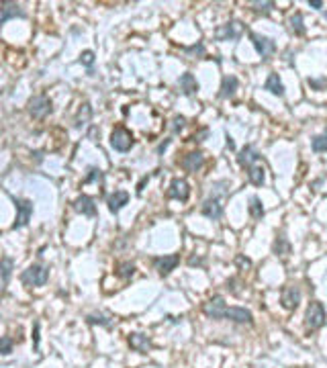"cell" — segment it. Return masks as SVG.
I'll list each match as a JSON object with an SVG mask.
<instances>
[{
  "label": "cell",
  "mask_w": 327,
  "mask_h": 368,
  "mask_svg": "<svg viewBox=\"0 0 327 368\" xmlns=\"http://www.w3.org/2000/svg\"><path fill=\"white\" fill-rule=\"evenodd\" d=\"M325 321H327V313H325L323 303H319V301L309 303L307 315H305V323H307V328L311 332H317V330H321L325 326Z\"/></svg>",
  "instance_id": "6da1fadb"
},
{
  "label": "cell",
  "mask_w": 327,
  "mask_h": 368,
  "mask_svg": "<svg viewBox=\"0 0 327 368\" xmlns=\"http://www.w3.org/2000/svg\"><path fill=\"white\" fill-rule=\"evenodd\" d=\"M47 278H49V270L45 266L33 264L20 274V283H23L25 287H43L47 283Z\"/></svg>",
  "instance_id": "7a4b0ae2"
},
{
  "label": "cell",
  "mask_w": 327,
  "mask_h": 368,
  "mask_svg": "<svg viewBox=\"0 0 327 368\" xmlns=\"http://www.w3.org/2000/svg\"><path fill=\"white\" fill-rule=\"evenodd\" d=\"M135 139H133V133L129 131V129L125 127H115L113 133H111V145L115 151H121V154H125V151H129L131 147H133Z\"/></svg>",
  "instance_id": "3957f363"
},
{
  "label": "cell",
  "mask_w": 327,
  "mask_h": 368,
  "mask_svg": "<svg viewBox=\"0 0 327 368\" xmlns=\"http://www.w3.org/2000/svg\"><path fill=\"white\" fill-rule=\"evenodd\" d=\"M227 303L221 295H215L211 297L205 305H203V313L209 317V319H225V311H227Z\"/></svg>",
  "instance_id": "277c9868"
},
{
  "label": "cell",
  "mask_w": 327,
  "mask_h": 368,
  "mask_svg": "<svg viewBox=\"0 0 327 368\" xmlns=\"http://www.w3.org/2000/svg\"><path fill=\"white\" fill-rule=\"evenodd\" d=\"M12 201L16 207V221L12 223V229H23L33 215V203L27 199H12Z\"/></svg>",
  "instance_id": "5b68a950"
},
{
  "label": "cell",
  "mask_w": 327,
  "mask_h": 368,
  "mask_svg": "<svg viewBox=\"0 0 327 368\" xmlns=\"http://www.w3.org/2000/svg\"><path fill=\"white\" fill-rule=\"evenodd\" d=\"M29 113H31L33 119H45L51 113V100L45 94L33 96L29 100Z\"/></svg>",
  "instance_id": "8992f818"
},
{
  "label": "cell",
  "mask_w": 327,
  "mask_h": 368,
  "mask_svg": "<svg viewBox=\"0 0 327 368\" xmlns=\"http://www.w3.org/2000/svg\"><path fill=\"white\" fill-rule=\"evenodd\" d=\"M250 39H252V43H254L256 51H258L262 57H264V59H268V57L276 51V41L270 39V37H264V35H260V33H250Z\"/></svg>",
  "instance_id": "52a82bcc"
},
{
  "label": "cell",
  "mask_w": 327,
  "mask_h": 368,
  "mask_svg": "<svg viewBox=\"0 0 327 368\" xmlns=\"http://www.w3.org/2000/svg\"><path fill=\"white\" fill-rule=\"evenodd\" d=\"M280 303L287 311H295L301 303V289L295 285H287L280 293Z\"/></svg>",
  "instance_id": "ba28073f"
},
{
  "label": "cell",
  "mask_w": 327,
  "mask_h": 368,
  "mask_svg": "<svg viewBox=\"0 0 327 368\" xmlns=\"http://www.w3.org/2000/svg\"><path fill=\"white\" fill-rule=\"evenodd\" d=\"M242 23H237V20H231L227 25H221L219 29L215 31V39L217 41H233V39H239L242 37Z\"/></svg>",
  "instance_id": "9c48e42d"
},
{
  "label": "cell",
  "mask_w": 327,
  "mask_h": 368,
  "mask_svg": "<svg viewBox=\"0 0 327 368\" xmlns=\"http://www.w3.org/2000/svg\"><path fill=\"white\" fill-rule=\"evenodd\" d=\"M180 264V256L178 254H170V256H160L154 260V266L158 270L160 276H168L174 268H176Z\"/></svg>",
  "instance_id": "30bf717a"
},
{
  "label": "cell",
  "mask_w": 327,
  "mask_h": 368,
  "mask_svg": "<svg viewBox=\"0 0 327 368\" xmlns=\"http://www.w3.org/2000/svg\"><path fill=\"white\" fill-rule=\"evenodd\" d=\"M168 197L176 201H186L190 197V184L184 178H174L168 188Z\"/></svg>",
  "instance_id": "8fae6325"
},
{
  "label": "cell",
  "mask_w": 327,
  "mask_h": 368,
  "mask_svg": "<svg viewBox=\"0 0 327 368\" xmlns=\"http://www.w3.org/2000/svg\"><path fill=\"white\" fill-rule=\"evenodd\" d=\"M74 211L80 213V215H86V217H94L96 215V205L90 197H86V194H82V197H78L74 201Z\"/></svg>",
  "instance_id": "7c38bea8"
},
{
  "label": "cell",
  "mask_w": 327,
  "mask_h": 368,
  "mask_svg": "<svg viewBox=\"0 0 327 368\" xmlns=\"http://www.w3.org/2000/svg\"><path fill=\"white\" fill-rule=\"evenodd\" d=\"M182 168L186 170V172H196V170H201L203 168V164H205V156L201 154V151H190V154H186L184 158H182Z\"/></svg>",
  "instance_id": "4fadbf2b"
},
{
  "label": "cell",
  "mask_w": 327,
  "mask_h": 368,
  "mask_svg": "<svg viewBox=\"0 0 327 368\" xmlns=\"http://www.w3.org/2000/svg\"><path fill=\"white\" fill-rule=\"evenodd\" d=\"M225 319H231L235 323H248V326H252V323H254L252 313L248 309H244V307H229L225 311Z\"/></svg>",
  "instance_id": "5bb4252c"
},
{
  "label": "cell",
  "mask_w": 327,
  "mask_h": 368,
  "mask_svg": "<svg viewBox=\"0 0 327 368\" xmlns=\"http://www.w3.org/2000/svg\"><path fill=\"white\" fill-rule=\"evenodd\" d=\"M260 160V154L256 151V147L254 145H246L242 151H239V156H237V162H239V166H244V168H252V166H256V162Z\"/></svg>",
  "instance_id": "9a60e30c"
},
{
  "label": "cell",
  "mask_w": 327,
  "mask_h": 368,
  "mask_svg": "<svg viewBox=\"0 0 327 368\" xmlns=\"http://www.w3.org/2000/svg\"><path fill=\"white\" fill-rule=\"evenodd\" d=\"M127 203H129V194H127L125 190H115V192L111 194V197L106 199L108 211H111V213H115V215H117V213H119V211H121V209H123Z\"/></svg>",
  "instance_id": "2e32d148"
},
{
  "label": "cell",
  "mask_w": 327,
  "mask_h": 368,
  "mask_svg": "<svg viewBox=\"0 0 327 368\" xmlns=\"http://www.w3.org/2000/svg\"><path fill=\"white\" fill-rule=\"evenodd\" d=\"M201 213L205 215V217H209V219L217 221V219H221V215H223V207L219 205V201H217V199H207V201L203 203V207H201Z\"/></svg>",
  "instance_id": "e0dca14e"
},
{
  "label": "cell",
  "mask_w": 327,
  "mask_h": 368,
  "mask_svg": "<svg viewBox=\"0 0 327 368\" xmlns=\"http://www.w3.org/2000/svg\"><path fill=\"white\" fill-rule=\"evenodd\" d=\"M178 86H180V90H182L186 96H192V94L199 92V82H196V78H194L190 72H186V74H182V76L178 78Z\"/></svg>",
  "instance_id": "ac0fdd59"
},
{
  "label": "cell",
  "mask_w": 327,
  "mask_h": 368,
  "mask_svg": "<svg viewBox=\"0 0 327 368\" xmlns=\"http://www.w3.org/2000/svg\"><path fill=\"white\" fill-rule=\"evenodd\" d=\"M129 346H131L133 350L141 352V354H145V352L151 350V342H149V338L143 336V334H131V336H129Z\"/></svg>",
  "instance_id": "d6986e66"
},
{
  "label": "cell",
  "mask_w": 327,
  "mask_h": 368,
  "mask_svg": "<svg viewBox=\"0 0 327 368\" xmlns=\"http://www.w3.org/2000/svg\"><path fill=\"white\" fill-rule=\"evenodd\" d=\"M0 12H2V16H0V23H8L10 18H14V16H18V18H23L25 16V12L20 10V6L18 4H14V2H2V8H0Z\"/></svg>",
  "instance_id": "ffe728a7"
},
{
  "label": "cell",
  "mask_w": 327,
  "mask_h": 368,
  "mask_svg": "<svg viewBox=\"0 0 327 368\" xmlns=\"http://www.w3.org/2000/svg\"><path fill=\"white\" fill-rule=\"evenodd\" d=\"M239 86V80L235 76H225L223 82H221V92H219V98H231Z\"/></svg>",
  "instance_id": "44dd1931"
},
{
  "label": "cell",
  "mask_w": 327,
  "mask_h": 368,
  "mask_svg": "<svg viewBox=\"0 0 327 368\" xmlns=\"http://www.w3.org/2000/svg\"><path fill=\"white\" fill-rule=\"evenodd\" d=\"M264 88H266L268 92L276 94V96H285V84H282V80H280L278 74H274V72L268 76V80H266V84H264Z\"/></svg>",
  "instance_id": "7402d4cb"
},
{
  "label": "cell",
  "mask_w": 327,
  "mask_h": 368,
  "mask_svg": "<svg viewBox=\"0 0 327 368\" xmlns=\"http://www.w3.org/2000/svg\"><path fill=\"white\" fill-rule=\"evenodd\" d=\"M248 178H250V182L254 186H262V184L266 182V170H264V166H260V164L252 166L248 170Z\"/></svg>",
  "instance_id": "603a6c76"
},
{
  "label": "cell",
  "mask_w": 327,
  "mask_h": 368,
  "mask_svg": "<svg viewBox=\"0 0 327 368\" xmlns=\"http://www.w3.org/2000/svg\"><path fill=\"white\" fill-rule=\"evenodd\" d=\"M274 254L276 256H289L291 254V244L287 242L285 235L276 237V242H274Z\"/></svg>",
  "instance_id": "cb8c5ba5"
},
{
  "label": "cell",
  "mask_w": 327,
  "mask_h": 368,
  "mask_svg": "<svg viewBox=\"0 0 327 368\" xmlns=\"http://www.w3.org/2000/svg\"><path fill=\"white\" fill-rule=\"evenodd\" d=\"M248 209H250V215H252L254 219H262V217H264V207H262V201L258 197H252L250 199V207Z\"/></svg>",
  "instance_id": "d4e9b609"
},
{
  "label": "cell",
  "mask_w": 327,
  "mask_h": 368,
  "mask_svg": "<svg viewBox=\"0 0 327 368\" xmlns=\"http://www.w3.org/2000/svg\"><path fill=\"white\" fill-rule=\"evenodd\" d=\"M289 25H291V29L295 31V35H305V25H303V14H301V12H295V14L291 16Z\"/></svg>",
  "instance_id": "484cf974"
},
{
  "label": "cell",
  "mask_w": 327,
  "mask_h": 368,
  "mask_svg": "<svg viewBox=\"0 0 327 368\" xmlns=\"http://www.w3.org/2000/svg\"><path fill=\"white\" fill-rule=\"evenodd\" d=\"M90 115H92V109H90V104H84L82 109H80V113H78V117H76V127L80 129L82 125H86V123H88Z\"/></svg>",
  "instance_id": "4316f807"
},
{
  "label": "cell",
  "mask_w": 327,
  "mask_h": 368,
  "mask_svg": "<svg viewBox=\"0 0 327 368\" xmlns=\"http://www.w3.org/2000/svg\"><path fill=\"white\" fill-rule=\"evenodd\" d=\"M133 274H135V264H133V262H121V264H119L117 276H121V278H131Z\"/></svg>",
  "instance_id": "83f0119b"
},
{
  "label": "cell",
  "mask_w": 327,
  "mask_h": 368,
  "mask_svg": "<svg viewBox=\"0 0 327 368\" xmlns=\"http://www.w3.org/2000/svg\"><path fill=\"white\" fill-rule=\"evenodd\" d=\"M311 147H313V151H317V154H321V151H327V131L321 133V135H317L313 139Z\"/></svg>",
  "instance_id": "f1b7e54d"
},
{
  "label": "cell",
  "mask_w": 327,
  "mask_h": 368,
  "mask_svg": "<svg viewBox=\"0 0 327 368\" xmlns=\"http://www.w3.org/2000/svg\"><path fill=\"white\" fill-rule=\"evenodd\" d=\"M10 272H12V260L8 256L2 258V285L6 287L8 280H10Z\"/></svg>",
  "instance_id": "f546056e"
},
{
  "label": "cell",
  "mask_w": 327,
  "mask_h": 368,
  "mask_svg": "<svg viewBox=\"0 0 327 368\" xmlns=\"http://www.w3.org/2000/svg\"><path fill=\"white\" fill-rule=\"evenodd\" d=\"M86 319H88L90 326H96V323H98V326H104V328L111 326V317H108V315H88Z\"/></svg>",
  "instance_id": "4dcf8cb0"
},
{
  "label": "cell",
  "mask_w": 327,
  "mask_h": 368,
  "mask_svg": "<svg viewBox=\"0 0 327 368\" xmlns=\"http://www.w3.org/2000/svg\"><path fill=\"white\" fill-rule=\"evenodd\" d=\"M102 178H104L102 170H98V168H90V174L84 178V184H88V182H100Z\"/></svg>",
  "instance_id": "1f68e13d"
},
{
  "label": "cell",
  "mask_w": 327,
  "mask_h": 368,
  "mask_svg": "<svg viewBox=\"0 0 327 368\" xmlns=\"http://www.w3.org/2000/svg\"><path fill=\"white\" fill-rule=\"evenodd\" d=\"M80 63H82V66H86V68H92V63H94V51H90V49L82 51V55H80Z\"/></svg>",
  "instance_id": "d6a6232c"
},
{
  "label": "cell",
  "mask_w": 327,
  "mask_h": 368,
  "mask_svg": "<svg viewBox=\"0 0 327 368\" xmlns=\"http://www.w3.org/2000/svg\"><path fill=\"white\" fill-rule=\"evenodd\" d=\"M184 125H186V119H184L182 115H176V117L172 119V131H174V133L182 131V129H184Z\"/></svg>",
  "instance_id": "836d02e7"
},
{
  "label": "cell",
  "mask_w": 327,
  "mask_h": 368,
  "mask_svg": "<svg viewBox=\"0 0 327 368\" xmlns=\"http://www.w3.org/2000/svg\"><path fill=\"white\" fill-rule=\"evenodd\" d=\"M252 6L258 10V12H270L274 8V2H252Z\"/></svg>",
  "instance_id": "e575fe53"
},
{
  "label": "cell",
  "mask_w": 327,
  "mask_h": 368,
  "mask_svg": "<svg viewBox=\"0 0 327 368\" xmlns=\"http://www.w3.org/2000/svg\"><path fill=\"white\" fill-rule=\"evenodd\" d=\"M10 352H12V340H10L8 336H4V338H2V350H0V354H2V356H8Z\"/></svg>",
  "instance_id": "d590c367"
},
{
  "label": "cell",
  "mask_w": 327,
  "mask_h": 368,
  "mask_svg": "<svg viewBox=\"0 0 327 368\" xmlns=\"http://www.w3.org/2000/svg\"><path fill=\"white\" fill-rule=\"evenodd\" d=\"M186 53H196V55H205V45L199 43V45H192V47H184Z\"/></svg>",
  "instance_id": "8d00e7d4"
},
{
  "label": "cell",
  "mask_w": 327,
  "mask_h": 368,
  "mask_svg": "<svg viewBox=\"0 0 327 368\" xmlns=\"http://www.w3.org/2000/svg\"><path fill=\"white\" fill-rule=\"evenodd\" d=\"M235 262H237L239 266H244V268H250V266H252V262H250L248 258H244V256H237V258H235Z\"/></svg>",
  "instance_id": "74e56055"
},
{
  "label": "cell",
  "mask_w": 327,
  "mask_h": 368,
  "mask_svg": "<svg viewBox=\"0 0 327 368\" xmlns=\"http://www.w3.org/2000/svg\"><path fill=\"white\" fill-rule=\"evenodd\" d=\"M39 323H35V332H33V344H35V350H39Z\"/></svg>",
  "instance_id": "f35d334b"
},
{
  "label": "cell",
  "mask_w": 327,
  "mask_h": 368,
  "mask_svg": "<svg viewBox=\"0 0 327 368\" xmlns=\"http://www.w3.org/2000/svg\"><path fill=\"white\" fill-rule=\"evenodd\" d=\"M309 6L315 8V10H321L323 8V2H321V0H309Z\"/></svg>",
  "instance_id": "ab89813d"
},
{
  "label": "cell",
  "mask_w": 327,
  "mask_h": 368,
  "mask_svg": "<svg viewBox=\"0 0 327 368\" xmlns=\"http://www.w3.org/2000/svg\"><path fill=\"white\" fill-rule=\"evenodd\" d=\"M168 143H170V139H166V141H164V143H162V145L158 147V151H160V154H164V149L168 147Z\"/></svg>",
  "instance_id": "60d3db41"
},
{
  "label": "cell",
  "mask_w": 327,
  "mask_h": 368,
  "mask_svg": "<svg viewBox=\"0 0 327 368\" xmlns=\"http://www.w3.org/2000/svg\"><path fill=\"white\" fill-rule=\"evenodd\" d=\"M227 147H229V149H235V143H233L231 137H227Z\"/></svg>",
  "instance_id": "b9f144b4"
},
{
  "label": "cell",
  "mask_w": 327,
  "mask_h": 368,
  "mask_svg": "<svg viewBox=\"0 0 327 368\" xmlns=\"http://www.w3.org/2000/svg\"><path fill=\"white\" fill-rule=\"evenodd\" d=\"M323 18H325V20H327V12H325V14H323Z\"/></svg>",
  "instance_id": "7bdbcfd3"
}]
</instances>
